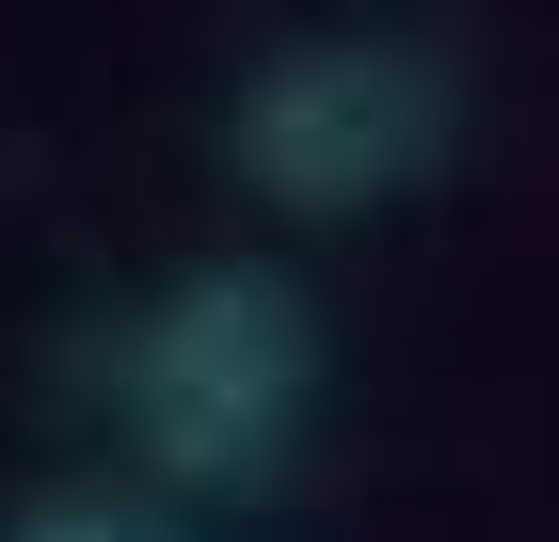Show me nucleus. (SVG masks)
Segmentation results:
<instances>
[{
  "mask_svg": "<svg viewBox=\"0 0 559 542\" xmlns=\"http://www.w3.org/2000/svg\"><path fill=\"white\" fill-rule=\"evenodd\" d=\"M112 399H129L160 479L257 495V479H288L304 399H320V303L288 272H176L112 351Z\"/></svg>",
  "mask_w": 559,
  "mask_h": 542,
  "instance_id": "nucleus-1",
  "label": "nucleus"
},
{
  "mask_svg": "<svg viewBox=\"0 0 559 542\" xmlns=\"http://www.w3.org/2000/svg\"><path fill=\"white\" fill-rule=\"evenodd\" d=\"M431 144H448V81L416 48H272L224 96V160L272 208H384Z\"/></svg>",
  "mask_w": 559,
  "mask_h": 542,
  "instance_id": "nucleus-2",
  "label": "nucleus"
},
{
  "mask_svg": "<svg viewBox=\"0 0 559 542\" xmlns=\"http://www.w3.org/2000/svg\"><path fill=\"white\" fill-rule=\"evenodd\" d=\"M0 542H192V527H160V510H129V495H33Z\"/></svg>",
  "mask_w": 559,
  "mask_h": 542,
  "instance_id": "nucleus-3",
  "label": "nucleus"
}]
</instances>
